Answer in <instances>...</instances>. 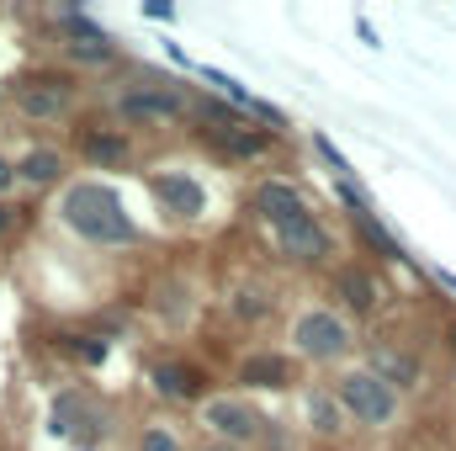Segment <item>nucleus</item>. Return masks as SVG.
Masks as SVG:
<instances>
[{"label":"nucleus","mask_w":456,"mask_h":451,"mask_svg":"<svg viewBox=\"0 0 456 451\" xmlns=\"http://www.w3.org/2000/svg\"><path fill=\"white\" fill-rule=\"evenodd\" d=\"M53 213L80 244H96V250L138 244V224H133V213H127V202L112 181H96V176L64 181L53 197Z\"/></svg>","instance_id":"f257e3e1"},{"label":"nucleus","mask_w":456,"mask_h":451,"mask_svg":"<svg viewBox=\"0 0 456 451\" xmlns=\"http://www.w3.org/2000/svg\"><path fill=\"white\" fill-rule=\"evenodd\" d=\"M335 398L345 404V414L366 430H393L403 414V393L393 382H382L371 366H345L335 377Z\"/></svg>","instance_id":"f03ea898"},{"label":"nucleus","mask_w":456,"mask_h":451,"mask_svg":"<svg viewBox=\"0 0 456 451\" xmlns=\"http://www.w3.org/2000/svg\"><path fill=\"white\" fill-rule=\"evenodd\" d=\"M197 425L208 430V441H228V447H249L271 436V420L260 414V404L249 393H208L197 398Z\"/></svg>","instance_id":"7ed1b4c3"},{"label":"nucleus","mask_w":456,"mask_h":451,"mask_svg":"<svg viewBox=\"0 0 456 451\" xmlns=\"http://www.w3.org/2000/svg\"><path fill=\"white\" fill-rule=\"evenodd\" d=\"M287 340H292V356H303V361H314V366H330V361H345V356H350L355 330H350L345 314L324 308V303H308V308H297Z\"/></svg>","instance_id":"20e7f679"},{"label":"nucleus","mask_w":456,"mask_h":451,"mask_svg":"<svg viewBox=\"0 0 456 451\" xmlns=\"http://www.w3.org/2000/svg\"><path fill=\"white\" fill-rule=\"evenodd\" d=\"M149 192H154L159 213L175 218V224H202L213 213V186L191 165H159V170H149Z\"/></svg>","instance_id":"39448f33"},{"label":"nucleus","mask_w":456,"mask_h":451,"mask_svg":"<svg viewBox=\"0 0 456 451\" xmlns=\"http://www.w3.org/2000/svg\"><path fill=\"white\" fill-rule=\"evenodd\" d=\"M16 112L32 122H64L75 112V86L64 80H21L16 86Z\"/></svg>","instance_id":"423d86ee"},{"label":"nucleus","mask_w":456,"mask_h":451,"mask_svg":"<svg viewBox=\"0 0 456 451\" xmlns=\"http://www.w3.org/2000/svg\"><path fill=\"white\" fill-rule=\"evenodd\" d=\"M276 244H281V255L297 260V266H319V260H330V250H335L330 228L319 224L314 213L297 218V224H287V228H276Z\"/></svg>","instance_id":"0eeeda50"},{"label":"nucleus","mask_w":456,"mask_h":451,"mask_svg":"<svg viewBox=\"0 0 456 451\" xmlns=\"http://www.w3.org/2000/svg\"><path fill=\"white\" fill-rule=\"evenodd\" d=\"M255 213L271 228H287V224H297V218H308L314 208H308V197L292 181H260L255 186Z\"/></svg>","instance_id":"6e6552de"},{"label":"nucleus","mask_w":456,"mask_h":451,"mask_svg":"<svg viewBox=\"0 0 456 451\" xmlns=\"http://www.w3.org/2000/svg\"><path fill=\"white\" fill-rule=\"evenodd\" d=\"M117 112L127 117V122H165V117L186 112V96H181V91H170V86H154V91L133 86V91H122V96H117Z\"/></svg>","instance_id":"1a4fd4ad"},{"label":"nucleus","mask_w":456,"mask_h":451,"mask_svg":"<svg viewBox=\"0 0 456 451\" xmlns=\"http://www.w3.org/2000/svg\"><path fill=\"white\" fill-rule=\"evenodd\" d=\"M303 420H308V430L314 436H345V425H350V414H345V404L335 398V388H308L303 393Z\"/></svg>","instance_id":"9d476101"},{"label":"nucleus","mask_w":456,"mask_h":451,"mask_svg":"<svg viewBox=\"0 0 456 451\" xmlns=\"http://www.w3.org/2000/svg\"><path fill=\"white\" fill-rule=\"evenodd\" d=\"M16 181L21 186H59L64 181V154L53 144H32L21 160H16Z\"/></svg>","instance_id":"9b49d317"},{"label":"nucleus","mask_w":456,"mask_h":451,"mask_svg":"<svg viewBox=\"0 0 456 451\" xmlns=\"http://www.w3.org/2000/svg\"><path fill=\"white\" fill-rule=\"evenodd\" d=\"M366 366H371L382 382H393V388H414V382H419V361H414L409 350H393V345H377Z\"/></svg>","instance_id":"f8f14e48"},{"label":"nucleus","mask_w":456,"mask_h":451,"mask_svg":"<svg viewBox=\"0 0 456 451\" xmlns=\"http://www.w3.org/2000/svg\"><path fill=\"white\" fill-rule=\"evenodd\" d=\"M239 377H244L249 388H287V382H292V361H287V356L260 350V356H244Z\"/></svg>","instance_id":"ddd939ff"},{"label":"nucleus","mask_w":456,"mask_h":451,"mask_svg":"<svg viewBox=\"0 0 456 451\" xmlns=\"http://www.w3.org/2000/svg\"><path fill=\"white\" fill-rule=\"evenodd\" d=\"M335 292L345 298L350 314H371V308H377V282H371L366 271H340V276H335Z\"/></svg>","instance_id":"4468645a"},{"label":"nucleus","mask_w":456,"mask_h":451,"mask_svg":"<svg viewBox=\"0 0 456 451\" xmlns=\"http://www.w3.org/2000/svg\"><path fill=\"white\" fill-rule=\"evenodd\" d=\"M213 138L228 144L233 154H260L265 149V133L260 127H244V122H228V117H213Z\"/></svg>","instance_id":"2eb2a0df"},{"label":"nucleus","mask_w":456,"mask_h":451,"mask_svg":"<svg viewBox=\"0 0 456 451\" xmlns=\"http://www.w3.org/2000/svg\"><path fill=\"white\" fill-rule=\"evenodd\" d=\"M133 451H186V441H181V430H175L170 420H143Z\"/></svg>","instance_id":"dca6fc26"},{"label":"nucleus","mask_w":456,"mask_h":451,"mask_svg":"<svg viewBox=\"0 0 456 451\" xmlns=\"http://www.w3.org/2000/svg\"><path fill=\"white\" fill-rule=\"evenodd\" d=\"M154 388H159L165 398H191V393H197V372L181 366V361H165V366H154Z\"/></svg>","instance_id":"f3484780"},{"label":"nucleus","mask_w":456,"mask_h":451,"mask_svg":"<svg viewBox=\"0 0 456 451\" xmlns=\"http://www.w3.org/2000/svg\"><path fill=\"white\" fill-rule=\"evenodd\" d=\"M96 160H127V138H91Z\"/></svg>","instance_id":"a211bd4d"},{"label":"nucleus","mask_w":456,"mask_h":451,"mask_svg":"<svg viewBox=\"0 0 456 451\" xmlns=\"http://www.w3.org/2000/svg\"><path fill=\"white\" fill-rule=\"evenodd\" d=\"M16 186V160H0V197Z\"/></svg>","instance_id":"6ab92c4d"},{"label":"nucleus","mask_w":456,"mask_h":451,"mask_svg":"<svg viewBox=\"0 0 456 451\" xmlns=\"http://www.w3.org/2000/svg\"><path fill=\"white\" fill-rule=\"evenodd\" d=\"M197 451H249V447H228V441H202Z\"/></svg>","instance_id":"aec40b11"},{"label":"nucleus","mask_w":456,"mask_h":451,"mask_svg":"<svg viewBox=\"0 0 456 451\" xmlns=\"http://www.w3.org/2000/svg\"><path fill=\"white\" fill-rule=\"evenodd\" d=\"M5 228H11V208H5V202H0V234H5Z\"/></svg>","instance_id":"412c9836"},{"label":"nucleus","mask_w":456,"mask_h":451,"mask_svg":"<svg viewBox=\"0 0 456 451\" xmlns=\"http://www.w3.org/2000/svg\"><path fill=\"white\" fill-rule=\"evenodd\" d=\"M452 340H456V330H452Z\"/></svg>","instance_id":"4be33fe9"}]
</instances>
